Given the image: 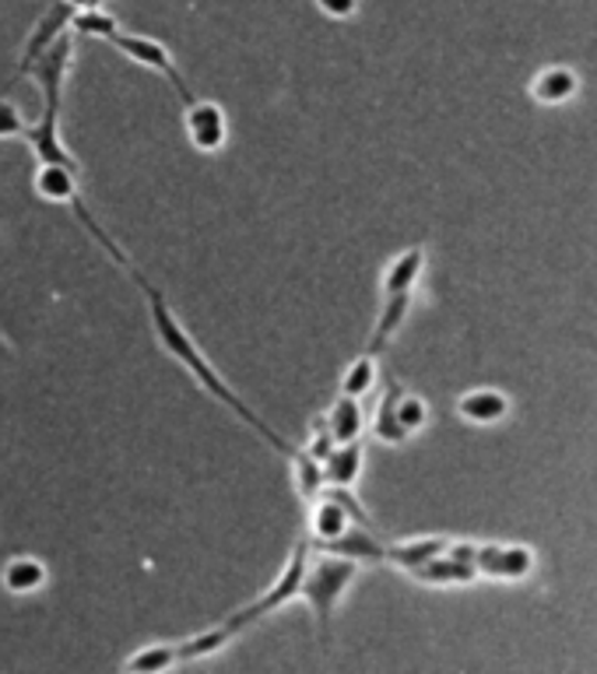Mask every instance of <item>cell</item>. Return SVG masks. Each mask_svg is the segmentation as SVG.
Returning a JSON list of instances; mask_svg holds the SVG:
<instances>
[{"instance_id":"6da1fadb","label":"cell","mask_w":597,"mask_h":674,"mask_svg":"<svg viewBox=\"0 0 597 674\" xmlns=\"http://www.w3.org/2000/svg\"><path fill=\"white\" fill-rule=\"evenodd\" d=\"M130 274H134V281L141 285L144 298H148V313H152V327H155V337H159V345L165 348V355H170L173 362H180L186 372H191V380L204 390V393H211V398L221 404V407H229L232 415L242 422V425H250L253 433L264 439L274 454H282L285 460L295 454V446L282 436V433H274V428L257 415V411L239 398V393L221 380V372L211 366L208 355L200 351V345L194 341V334L183 327V320L173 313V306L165 303V295L152 285V281H144V274L138 268H130Z\"/></svg>"},{"instance_id":"7a4b0ae2","label":"cell","mask_w":597,"mask_h":674,"mask_svg":"<svg viewBox=\"0 0 597 674\" xmlns=\"http://www.w3.org/2000/svg\"><path fill=\"white\" fill-rule=\"evenodd\" d=\"M359 562L330 555V552H310V566L303 576V587H298V601H306V608L313 611V622L321 640L330 643L334 635V611L345 601V594L351 590L359 576Z\"/></svg>"},{"instance_id":"3957f363","label":"cell","mask_w":597,"mask_h":674,"mask_svg":"<svg viewBox=\"0 0 597 674\" xmlns=\"http://www.w3.org/2000/svg\"><path fill=\"white\" fill-rule=\"evenodd\" d=\"M310 552H313L310 537L295 541V548L289 552L282 573L274 576V584L264 594H260L257 601H250L247 608H239L236 615H229L226 626L239 635V632H247L250 626H257L260 618H271L274 611H282L285 605L298 601V587H303V576H306V566H310Z\"/></svg>"},{"instance_id":"277c9868","label":"cell","mask_w":597,"mask_h":674,"mask_svg":"<svg viewBox=\"0 0 597 674\" xmlns=\"http://www.w3.org/2000/svg\"><path fill=\"white\" fill-rule=\"evenodd\" d=\"M109 46L113 50H120L127 61H134V64H141V67H148V70H155V74H162L165 81L173 85V91L180 96V102L186 106L194 99V88L186 85V78H183V70L176 67V61H173V53L165 50L159 40H152V35H141V32H117V35H109Z\"/></svg>"},{"instance_id":"5b68a950","label":"cell","mask_w":597,"mask_h":674,"mask_svg":"<svg viewBox=\"0 0 597 674\" xmlns=\"http://www.w3.org/2000/svg\"><path fill=\"white\" fill-rule=\"evenodd\" d=\"M70 64H74V32L67 29L43 56H35V61L25 67L29 78L40 85L46 112H61V96H64V81L70 74ZM25 74H22V78H25Z\"/></svg>"},{"instance_id":"8992f818","label":"cell","mask_w":597,"mask_h":674,"mask_svg":"<svg viewBox=\"0 0 597 674\" xmlns=\"http://www.w3.org/2000/svg\"><path fill=\"white\" fill-rule=\"evenodd\" d=\"M186 138H191V144L197 148V152H221L229 141V117H226V109H221L218 102L211 99H191L186 102Z\"/></svg>"},{"instance_id":"52a82bcc","label":"cell","mask_w":597,"mask_h":674,"mask_svg":"<svg viewBox=\"0 0 597 674\" xmlns=\"http://www.w3.org/2000/svg\"><path fill=\"white\" fill-rule=\"evenodd\" d=\"M22 141L29 144V152L35 155L40 165H67L74 173L82 176V162L67 152V144L61 141V112H46L35 120V123H25V134Z\"/></svg>"},{"instance_id":"ba28073f","label":"cell","mask_w":597,"mask_h":674,"mask_svg":"<svg viewBox=\"0 0 597 674\" xmlns=\"http://www.w3.org/2000/svg\"><path fill=\"white\" fill-rule=\"evenodd\" d=\"M313 548L351 558V562H359V566H383L387 562V545L377 537V531L362 528V523H348L338 537H330V541H324V545H313Z\"/></svg>"},{"instance_id":"9c48e42d","label":"cell","mask_w":597,"mask_h":674,"mask_svg":"<svg viewBox=\"0 0 597 674\" xmlns=\"http://www.w3.org/2000/svg\"><path fill=\"white\" fill-rule=\"evenodd\" d=\"M475 569L492 579H528L534 573V552L524 545H478Z\"/></svg>"},{"instance_id":"30bf717a","label":"cell","mask_w":597,"mask_h":674,"mask_svg":"<svg viewBox=\"0 0 597 674\" xmlns=\"http://www.w3.org/2000/svg\"><path fill=\"white\" fill-rule=\"evenodd\" d=\"M70 14H74V8L64 4V0H57V4L43 11V18L32 25L29 40H25V46H22V64H18V78H22L25 67L35 61V56H43V53H46V50H50L53 43H57L61 35L70 29Z\"/></svg>"},{"instance_id":"8fae6325","label":"cell","mask_w":597,"mask_h":674,"mask_svg":"<svg viewBox=\"0 0 597 674\" xmlns=\"http://www.w3.org/2000/svg\"><path fill=\"white\" fill-rule=\"evenodd\" d=\"M408 576H412L415 584H425V587H457V584H475L478 569H475V562L443 552L436 558L422 562V566L408 569Z\"/></svg>"},{"instance_id":"7c38bea8","label":"cell","mask_w":597,"mask_h":674,"mask_svg":"<svg viewBox=\"0 0 597 674\" xmlns=\"http://www.w3.org/2000/svg\"><path fill=\"white\" fill-rule=\"evenodd\" d=\"M412 303H415V292H398V295H383V306L377 313V324H372V334H369V348L372 355H383V348L394 341L398 330L404 327L408 313H412Z\"/></svg>"},{"instance_id":"4fadbf2b","label":"cell","mask_w":597,"mask_h":674,"mask_svg":"<svg viewBox=\"0 0 597 674\" xmlns=\"http://www.w3.org/2000/svg\"><path fill=\"white\" fill-rule=\"evenodd\" d=\"M351 523V517H348V510L345 506L334 499V496H327V492H321L316 496L313 502H310V520H306V528H310V545H324V541H330V537H338L345 528Z\"/></svg>"},{"instance_id":"5bb4252c","label":"cell","mask_w":597,"mask_h":674,"mask_svg":"<svg viewBox=\"0 0 597 674\" xmlns=\"http://www.w3.org/2000/svg\"><path fill=\"white\" fill-rule=\"evenodd\" d=\"M46 562L35 558V555H14L4 562V569H0V587L14 597H25V594H35L46 587Z\"/></svg>"},{"instance_id":"9a60e30c","label":"cell","mask_w":597,"mask_h":674,"mask_svg":"<svg viewBox=\"0 0 597 674\" xmlns=\"http://www.w3.org/2000/svg\"><path fill=\"white\" fill-rule=\"evenodd\" d=\"M457 415L464 422H471V425H496V422H502L510 415V401H507V393H502V390H489V387L468 390L457 401Z\"/></svg>"},{"instance_id":"2e32d148","label":"cell","mask_w":597,"mask_h":674,"mask_svg":"<svg viewBox=\"0 0 597 674\" xmlns=\"http://www.w3.org/2000/svg\"><path fill=\"white\" fill-rule=\"evenodd\" d=\"M425 271V247H408L404 253H398L387 264L380 292L383 295H398V292H415V285L422 281Z\"/></svg>"},{"instance_id":"e0dca14e","label":"cell","mask_w":597,"mask_h":674,"mask_svg":"<svg viewBox=\"0 0 597 674\" xmlns=\"http://www.w3.org/2000/svg\"><path fill=\"white\" fill-rule=\"evenodd\" d=\"M362 464H366V446L362 439L356 443H338L327 454L324 460V478L327 485H341V489H356V481L362 475Z\"/></svg>"},{"instance_id":"ac0fdd59","label":"cell","mask_w":597,"mask_h":674,"mask_svg":"<svg viewBox=\"0 0 597 674\" xmlns=\"http://www.w3.org/2000/svg\"><path fill=\"white\" fill-rule=\"evenodd\" d=\"M32 186H35V194H40L43 200H50V204H74L82 197L78 173L67 168V165H40L32 173Z\"/></svg>"},{"instance_id":"d6986e66","label":"cell","mask_w":597,"mask_h":674,"mask_svg":"<svg viewBox=\"0 0 597 674\" xmlns=\"http://www.w3.org/2000/svg\"><path fill=\"white\" fill-rule=\"evenodd\" d=\"M330 436H334V446L338 443H356L362 439L366 433V411H362V401L359 398H345L338 393V401L330 404V411L324 415Z\"/></svg>"},{"instance_id":"ffe728a7","label":"cell","mask_w":597,"mask_h":674,"mask_svg":"<svg viewBox=\"0 0 597 674\" xmlns=\"http://www.w3.org/2000/svg\"><path fill=\"white\" fill-rule=\"evenodd\" d=\"M401 390H404V387H401L398 380H390L387 390H383V398H380V404H377V415H372V439L383 443V446H401V443H408V436H412V433H408V428L398 422V411H394Z\"/></svg>"},{"instance_id":"44dd1931","label":"cell","mask_w":597,"mask_h":674,"mask_svg":"<svg viewBox=\"0 0 597 674\" xmlns=\"http://www.w3.org/2000/svg\"><path fill=\"white\" fill-rule=\"evenodd\" d=\"M576 88H580V78H576V74H573L569 67H563V64H555V67H549V70H541L538 78H534V85H531L534 99H538V102H545V106L569 102V99L576 96Z\"/></svg>"},{"instance_id":"7402d4cb","label":"cell","mask_w":597,"mask_h":674,"mask_svg":"<svg viewBox=\"0 0 597 674\" xmlns=\"http://www.w3.org/2000/svg\"><path fill=\"white\" fill-rule=\"evenodd\" d=\"M232 640H236V632H232L226 622L204 629V632L191 635V640H180V643H176L180 664H194V661H204V657H215V653H221Z\"/></svg>"},{"instance_id":"603a6c76","label":"cell","mask_w":597,"mask_h":674,"mask_svg":"<svg viewBox=\"0 0 597 674\" xmlns=\"http://www.w3.org/2000/svg\"><path fill=\"white\" fill-rule=\"evenodd\" d=\"M446 545H451V541H446V537H415V541H401V545H387V562H390V566H398V569L408 573V569L422 566V562H428V558L443 555Z\"/></svg>"},{"instance_id":"cb8c5ba5","label":"cell","mask_w":597,"mask_h":674,"mask_svg":"<svg viewBox=\"0 0 597 674\" xmlns=\"http://www.w3.org/2000/svg\"><path fill=\"white\" fill-rule=\"evenodd\" d=\"M289 464H292V481H295V492H298V499H303L306 506L321 496L324 489H327V478H324V464L321 460H313L306 449H298L295 446V454L289 457Z\"/></svg>"},{"instance_id":"d4e9b609","label":"cell","mask_w":597,"mask_h":674,"mask_svg":"<svg viewBox=\"0 0 597 674\" xmlns=\"http://www.w3.org/2000/svg\"><path fill=\"white\" fill-rule=\"evenodd\" d=\"M377 359L380 355H372V351H362L359 359H351L341 372V383L338 390L345 393V398H366V393H372V387H377V377H380V369H377Z\"/></svg>"},{"instance_id":"484cf974","label":"cell","mask_w":597,"mask_h":674,"mask_svg":"<svg viewBox=\"0 0 597 674\" xmlns=\"http://www.w3.org/2000/svg\"><path fill=\"white\" fill-rule=\"evenodd\" d=\"M176 664H180L176 643H148L138 653H130V657L123 661V671L127 674H159V671H170Z\"/></svg>"},{"instance_id":"4316f807","label":"cell","mask_w":597,"mask_h":674,"mask_svg":"<svg viewBox=\"0 0 597 674\" xmlns=\"http://www.w3.org/2000/svg\"><path fill=\"white\" fill-rule=\"evenodd\" d=\"M70 32L74 35H88V40H106L109 43V35L120 32V22L102 4L99 8H82V11L70 14Z\"/></svg>"},{"instance_id":"83f0119b","label":"cell","mask_w":597,"mask_h":674,"mask_svg":"<svg viewBox=\"0 0 597 674\" xmlns=\"http://www.w3.org/2000/svg\"><path fill=\"white\" fill-rule=\"evenodd\" d=\"M394 411H398V422L408 428V433H419V428L428 422V404L419 398V393H408V390H401V393H398V404H394Z\"/></svg>"},{"instance_id":"f1b7e54d","label":"cell","mask_w":597,"mask_h":674,"mask_svg":"<svg viewBox=\"0 0 597 674\" xmlns=\"http://www.w3.org/2000/svg\"><path fill=\"white\" fill-rule=\"evenodd\" d=\"M25 117L11 99L0 96V141H11V138H22L25 134Z\"/></svg>"},{"instance_id":"f546056e","label":"cell","mask_w":597,"mask_h":674,"mask_svg":"<svg viewBox=\"0 0 597 674\" xmlns=\"http://www.w3.org/2000/svg\"><path fill=\"white\" fill-rule=\"evenodd\" d=\"M306 454L313 457V460H327V454L334 449V436H330V428H327V422H324V415L313 422V433H310V439H306Z\"/></svg>"},{"instance_id":"4dcf8cb0","label":"cell","mask_w":597,"mask_h":674,"mask_svg":"<svg viewBox=\"0 0 597 674\" xmlns=\"http://www.w3.org/2000/svg\"><path fill=\"white\" fill-rule=\"evenodd\" d=\"M316 8L334 22H348V18L359 14V0H316Z\"/></svg>"},{"instance_id":"1f68e13d","label":"cell","mask_w":597,"mask_h":674,"mask_svg":"<svg viewBox=\"0 0 597 674\" xmlns=\"http://www.w3.org/2000/svg\"><path fill=\"white\" fill-rule=\"evenodd\" d=\"M64 4H70L74 11H82V8H99V4H106V0H64Z\"/></svg>"}]
</instances>
